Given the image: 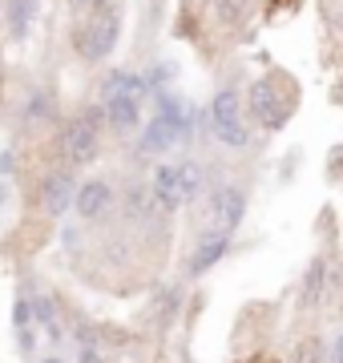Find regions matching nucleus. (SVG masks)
Masks as SVG:
<instances>
[{
    "label": "nucleus",
    "mask_w": 343,
    "mask_h": 363,
    "mask_svg": "<svg viewBox=\"0 0 343 363\" xmlns=\"http://www.w3.org/2000/svg\"><path fill=\"white\" fill-rule=\"evenodd\" d=\"M206 186V169L198 162H178V166H158L150 178V194L162 210H178L186 202H194Z\"/></svg>",
    "instance_id": "obj_1"
},
{
    "label": "nucleus",
    "mask_w": 343,
    "mask_h": 363,
    "mask_svg": "<svg viewBox=\"0 0 343 363\" xmlns=\"http://www.w3.org/2000/svg\"><path fill=\"white\" fill-rule=\"evenodd\" d=\"M210 130L214 138L230 150L247 145V125H242V97L235 89H218L210 101Z\"/></svg>",
    "instance_id": "obj_2"
},
{
    "label": "nucleus",
    "mask_w": 343,
    "mask_h": 363,
    "mask_svg": "<svg viewBox=\"0 0 343 363\" xmlns=\"http://www.w3.org/2000/svg\"><path fill=\"white\" fill-rule=\"evenodd\" d=\"M182 138H186V109L174 101H162V109L150 117V125L142 133V154H166Z\"/></svg>",
    "instance_id": "obj_3"
},
{
    "label": "nucleus",
    "mask_w": 343,
    "mask_h": 363,
    "mask_svg": "<svg viewBox=\"0 0 343 363\" xmlns=\"http://www.w3.org/2000/svg\"><path fill=\"white\" fill-rule=\"evenodd\" d=\"M118 13L113 9H97V13H89V21L77 28V52L85 57V61H101V57H109V49H113V40H118Z\"/></svg>",
    "instance_id": "obj_4"
},
{
    "label": "nucleus",
    "mask_w": 343,
    "mask_h": 363,
    "mask_svg": "<svg viewBox=\"0 0 343 363\" xmlns=\"http://www.w3.org/2000/svg\"><path fill=\"white\" fill-rule=\"evenodd\" d=\"M97 121H101V113H81L61 130V154H65L69 166H85V162H93L97 142H101Z\"/></svg>",
    "instance_id": "obj_5"
},
{
    "label": "nucleus",
    "mask_w": 343,
    "mask_h": 363,
    "mask_svg": "<svg viewBox=\"0 0 343 363\" xmlns=\"http://www.w3.org/2000/svg\"><path fill=\"white\" fill-rule=\"evenodd\" d=\"M247 105H251V113L259 117V125L275 130V125H283V117H287V109H291V93L283 89V81L279 77H263V81H254L251 85Z\"/></svg>",
    "instance_id": "obj_6"
},
{
    "label": "nucleus",
    "mask_w": 343,
    "mask_h": 363,
    "mask_svg": "<svg viewBox=\"0 0 343 363\" xmlns=\"http://www.w3.org/2000/svg\"><path fill=\"white\" fill-rule=\"evenodd\" d=\"M242 214H247V198H242V190H235V186H218L210 194V202H206V222H210V230L235 234Z\"/></svg>",
    "instance_id": "obj_7"
},
{
    "label": "nucleus",
    "mask_w": 343,
    "mask_h": 363,
    "mask_svg": "<svg viewBox=\"0 0 343 363\" xmlns=\"http://www.w3.org/2000/svg\"><path fill=\"white\" fill-rule=\"evenodd\" d=\"M73 198H77V182L69 178L65 169L45 174V182H40V210L49 218H61L65 210H73Z\"/></svg>",
    "instance_id": "obj_8"
},
{
    "label": "nucleus",
    "mask_w": 343,
    "mask_h": 363,
    "mask_svg": "<svg viewBox=\"0 0 343 363\" xmlns=\"http://www.w3.org/2000/svg\"><path fill=\"white\" fill-rule=\"evenodd\" d=\"M109 206H113V186L101 178H85L77 186V198H73V210H77L85 222H97V218H106Z\"/></svg>",
    "instance_id": "obj_9"
},
{
    "label": "nucleus",
    "mask_w": 343,
    "mask_h": 363,
    "mask_svg": "<svg viewBox=\"0 0 343 363\" xmlns=\"http://www.w3.org/2000/svg\"><path fill=\"white\" fill-rule=\"evenodd\" d=\"M142 105H145V97H109L97 109H101V117H106V125L113 133H130L142 121Z\"/></svg>",
    "instance_id": "obj_10"
},
{
    "label": "nucleus",
    "mask_w": 343,
    "mask_h": 363,
    "mask_svg": "<svg viewBox=\"0 0 343 363\" xmlns=\"http://www.w3.org/2000/svg\"><path fill=\"white\" fill-rule=\"evenodd\" d=\"M226 247H230V234L223 230H206L198 238V247H194V259H190V274H206L214 267V262L226 255Z\"/></svg>",
    "instance_id": "obj_11"
},
{
    "label": "nucleus",
    "mask_w": 343,
    "mask_h": 363,
    "mask_svg": "<svg viewBox=\"0 0 343 363\" xmlns=\"http://www.w3.org/2000/svg\"><path fill=\"white\" fill-rule=\"evenodd\" d=\"M13 327H16V343L25 355H37V311H33V298H16L13 303Z\"/></svg>",
    "instance_id": "obj_12"
},
{
    "label": "nucleus",
    "mask_w": 343,
    "mask_h": 363,
    "mask_svg": "<svg viewBox=\"0 0 343 363\" xmlns=\"http://www.w3.org/2000/svg\"><path fill=\"white\" fill-rule=\"evenodd\" d=\"M109 97H145V81L125 73V69H118V73H109L101 81V101H109Z\"/></svg>",
    "instance_id": "obj_13"
},
{
    "label": "nucleus",
    "mask_w": 343,
    "mask_h": 363,
    "mask_svg": "<svg viewBox=\"0 0 343 363\" xmlns=\"http://www.w3.org/2000/svg\"><path fill=\"white\" fill-rule=\"evenodd\" d=\"M323 283H327V262L311 259L303 274V307H323Z\"/></svg>",
    "instance_id": "obj_14"
},
{
    "label": "nucleus",
    "mask_w": 343,
    "mask_h": 363,
    "mask_svg": "<svg viewBox=\"0 0 343 363\" xmlns=\"http://www.w3.org/2000/svg\"><path fill=\"white\" fill-rule=\"evenodd\" d=\"M33 21H37V0H9V28H13V37H28Z\"/></svg>",
    "instance_id": "obj_15"
},
{
    "label": "nucleus",
    "mask_w": 343,
    "mask_h": 363,
    "mask_svg": "<svg viewBox=\"0 0 343 363\" xmlns=\"http://www.w3.org/2000/svg\"><path fill=\"white\" fill-rule=\"evenodd\" d=\"M291 363H323V343H319V339H303V343H295Z\"/></svg>",
    "instance_id": "obj_16"
},
{
    "label": "nucleus",
    "mask_w": 343,
    "mask_h": 363,
    "mask_svg": "<svg viewBox=\"0 0 343 363\" xmlns=\"http://www.w3.org/2000/svg\"><path fill=\"white\" fill-rule=\"evenodd\" d=\"M218 13H223L226 21H238V16L247 13V0H218Z\"/></svg>",
    "instance_id": "obj_17"
},
{
    "label": "nucleus",
    "mask_w": 343,
    "mask_h": 363,
    "mask_svg": "<svg viewBox=\"0 0 343 363\" xmlns=\"http://www.w3.org/2000/svg\"><path fill=\"white\" fill-rule=\"evenodd\" d=\"M77 363H106V355L93 347V343H85V347H81V355H77Z\"/></svg>",
    "instance_id": "obj_18"
},
{
    "label": "nucleus",
    "mask_w": 343,
    "mask_h": 363,
    "mask_svg": "<svg viewBox=\"0 0 343 363\" xmlns=\"http://www.w3.org/2000/svg\"><path fill=\"white\" fill-rule=\"evenodd\" d=\"M331 363H343V331L335 335V343H331Z\"/></svg>",
    "instance_id": "obj_19"
},
{
    "label": "nucleus",
    "mask_w": 343,
    "mask_h": 363,
    "mask_svg": "<svg viewBox=\"0 0 343 363\" xmlns=\"http://www.w3.org/2000/svg\"><path fill=\"white\" fill-rule=\"evenodd\" d=\"M69 4H73V13H85L89 4H97V0H69Z\"/></svg>",
    "instance_id": "obj_20"
},
{
    "label": "nucleus",
    "mask_w": 343,
    "mask_h": 363,
    "mask_svg": "<svg viewBox=\"0 0 343 363\" xmlns=\"http://www.w3.org/2000/svg\"><path fill=\"white\" fill-rule=\"evenodd\" d=\"M37 363H65V359H61V355H57V351H49V355H40Z\"/></svg>",
    "instance_id": "obj_21"
},
{
    "label": "nucleus",
    "mask_w": 343,
    "mask_h": 363,
    "mask_svg": "<svg viewBox=\"0 0 343 363\" xmlns=\"http://www.w3.org/2000/svg\"><path fill=\"white\" fill-rule=\"evenodd\" d=\"M251 363H279V359H271V355H259V359H251Z\"/></svg>",
    "instance_id": "obj_22"
}]
</instances>
